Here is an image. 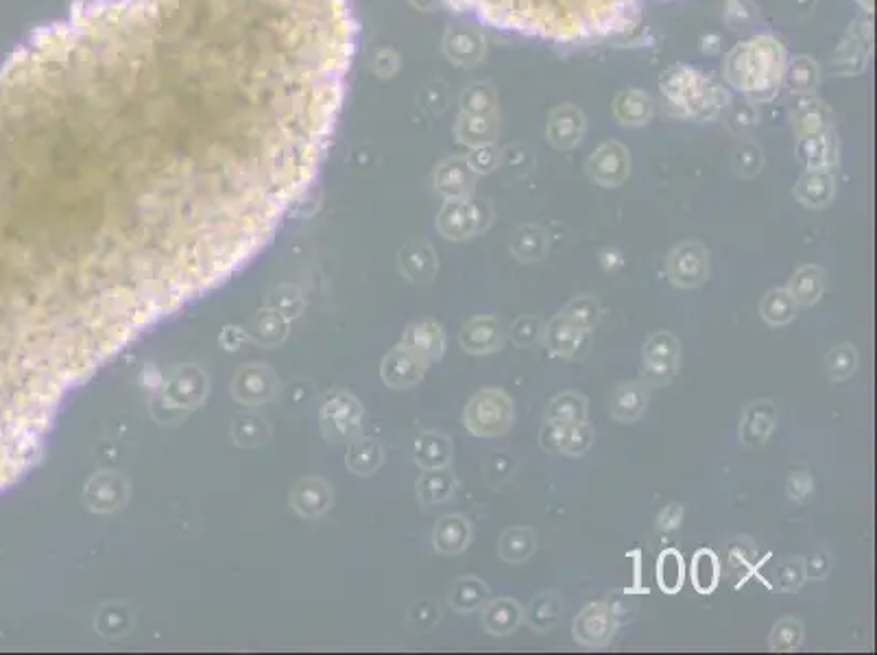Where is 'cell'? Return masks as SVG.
Segmentation results:
<instances>
[{
    "instance_id": "obj_1",
    "label": "cell",
    "mask_w": 877,
    "mask_h": 655,
    "mask_svg": "<svg viewBox=\"0 0 877 655\" xmlns=\"http://www.w3.org/2000/svg\"><path fill=\"white\" fill-rule=\"evenodd\" d=\"M356 35L350 0H90L0 64V313L44 426L271 241Z\"/></svg>"
},
{
    "instance_id": "obj_2",
    "label": "cell",
    "mask_w": 877,
    "mask_h": 655,
    "mask_svg": "<svg viewBox=\"0 0 877 655\" xmlns=\"http://www.w3.org/2000/svg\"><path fill=\"white\" fill-rule=\"evenodd\" d=\"M487 25L550 40L603 35L644 0H450Z\"/></svg>"
},
{
    "instance_id": "obj_3",
    "label": "cell",
    "mask_w": 877,
    "mask_h": 655,
    "mask_svg": "<svg viewBox=\"0 0 877 655\" xmlns=\"http://www.w3.org/2000/svg\"><path fill=\"white\" fill-rule=\"evenodd\" d=\"M782 66V46L773 38H755L738 46L736 53L729 57L727 75L740 90H775Z\"/></svg>"
},
{
    "instance_id": "obj_4",
    "label": "cell",
    "mask_w": 877,
    "mask_h": 655,
    "mask_svg": "<svg viewBox=\"0 0 877 655\" xmlns=\"http://www.w3.org/2000/svg\"><path fill=\"white\" fill-rule=\"evenodd\" d=\"M463 422L467 431H470L474 437L480 439L500 437L511 431V426L515 422L513 400L509 393L502 389L496 387L480 389L470 398V402H467Z\"/></svg>"
},
{
    "instance_id": "obj_5",
    "label": "cell",
    "mask_w": 877,
    "mask_h": 655,
    "mask_svg": "<svg viewBox=\"0 0 877 655\" xmlns=\"http://www.w3.org/2000/svg\"><path fill=\"white\" fill-rule=\"evenodd\" d=\"M681 363V341L668 330L655 332L642 350V383L648 387L668 385Z\"/></svg>"
},
{
    "instance_id": "obj_6",
    "label": "cell",
    "mask_w": 877,
    "mask_h": 655,
    "mask_svg": "<svg viewBox=\"0 0 877 655\" xmlns=\"http://www.w3.org/2000/svg\"><path fill=\"white\" fill-rule=\"evenodd\" d=\"M666 276L677 289L703 287L707 278H710V256H707V249L696 241L677 245L668 254Z\"/></svg>"
},
{
    "instance_id": "obj_7",
    "label": "cell",
    "mask_w": 877,
    "mask_h": 655,
    "mask_svg": "<svg viewBox=\"0 0 877 655\" xmlns=\"http://www.w3.org/2000/svg\"><path fill=\"white\" fill-rule=\"evenodd\" d=\"M491 219H494V212H491V206H487L485 201L456 199L443 208L439 217V230L443 236L452 238V241H463V238L485 232L491 225Z\"/></svg>"
},
{
    "instance_id": "obj_8",
    "label": "cell",
    "mask_w": 877,
    "mask_h": 655,
    "mask_svg": "<svg viewBox=\"0 0 877 655\" xmlns=\"http://www.w3.org/2000/svg\"><path fill=\"white\" fill-rule=\"evenodd\" d=\"M618 631L614 607L607 603H590L574 616L572 636L585 649H605Z\"/></svg>"
},
{
    "instance_id": "obj_9",
    "label": "cell",
    "mask_w": 877,
    "mask_h": 655,
    "mask_svg": "<svg viewBox=\"0 0 877 655\" xmlns=\"http://www.w3.org/2000/svg\"><path fill=\"white\" fill-rule=\"evenodd\" d=\"M360 420H363V407H360L354 396L347 393H334L323 404L321 411V424L323 433L334 442H345L358 433Z\"/></svg>"
},
{
    "instance_id": "obj_10",
    "label": "cell",
    "mask_w": 877,
    "mask_h": 655,
    "mask_svg": "<svg viewBox=\"0 0 877 655\" xmlns=\"http://www.w3.org/2000/svg\"><path fill=\"white\" fill-rule=\"evenodd\" d=\"M428 365L430 363L422 354L406 348V345H398V348H393L387 356H384L380 376L389 387L406 389L417 385L419 380L424 378Z\"/></svg>"
},
{
    "instance_id": "obj_11",
    "label": "cell",
    "mask_w": 877,
    "mask_h": 655,
    "mask_svg": "<svg viewBox=\"0 0 877 655\" xmlns=\"http://www.w3.org/2000/svg\"><path fill=\"white\" fill-rule=\"evenodd\" d=\"M777 426V409L773 400H753L747 404L740 420V442L747 448H760L771 439Z\"/></svg>"
},
{
    "instance_id": "obj_12",
    "label": "cell",
    "mask_w": 877,
    "mask_h": 655,
    "mask_svg": "<svg viewBox=\"0 0 877 655\" xmlns=\"http://www.w3.org/2000/svg\"><path fill=\"white\" fill-rule=\"evenodd\" d=\"M629 153L618 142H607L587 162V173L603 186H620L629 175Z\"/></svg>"
},
{
    "instance_id": "obj_13",
    "label": "cell",
    "mask_w": 877,
    "mask_h": 655,
    "mask_svg": "<svg viewBox=\"0 0 877 655\" xmlns=\"http://www.w3.org/2000/svg\"><path fill=\"white\" fill-rule=\"evenodd\" d=\"M459 341L467 354L483 356L502 348L504 330L494 315H478L463 326Z\"/></svg>"
},
{
    "instance_id": "obj_14",
    "label": "cell",
    "mask_w": 877,
    "mask_h": 655,
    "mask_svg": "<svg viewBox=\"0 0 877 655\" xmlns=\"http://www.w3.org/2000/svg\"><path fill=\"white\" fill-rule=\"evenodd\" d=\"M206 393V376L197 367H184L182 372L168 380L164 387V404L171 409H188L201 402Z\"/></svg>"
},
{
    "instance_id": "obj_15",
    "label": "cell",
    "mask_w": 877,
    "mask_h": 655,
    "mask_svg": "<svg viewBox=\"0 0 877 655\" xmlns=\"http://www.w3.org/2000/svg\"><path fill=\"white\" fill-rule=\"evenodd\" d=\"M648 400H651V387L642 383V380L640 383H622L609 398L611 418L622 424L640 420L642 413L648 409Z\"/></svg>"
},
{
    "instance_id": "obj_16",
    "label": "cell",
    "mask_w": 877,
    "mask_h": 655,
    "mask_svg": "<svg viewBox=\"0 0 877 655\" xmlns=\"http://www.w3.org/2000/svg\"><path fill=\"white\" fill-rule=\"evenodd\" d=\"M522 623H524V607L515 599L500 597L485 603L483 627L487 634L496 638L511 636Z\"/></svg>"
},
{
    "instance_id": "obj_17",
    "label": "cell",
    "mask_w": 877,
    "mask_h": 655,
    "mask_svg": "<svg viewBox=\"0 0 877 655\" xmlns=\"http://www.w3.org/2000/svg\"><path fill=\"white\" fill-rule=\"evenodd\" d=\"M587 332L576 328L572 321H568L561 313L552 317L544 326V345L550 356H559V359H570L581 348L583 337Z\"/></svg>"
},
{
    "instance_id": "obj_18",
    "label": "cell",
    "mask_w": 877,
    "mask_h": 655,
    "mask_svg": "<svg viewBox=\"0 0 877 655\" xmlns=\"http://www.w3.org/2000/svg\"><path fill=\"white\" fill-rule=\"evenodd\" d=\"M472 535L474 531L470 520L459 514H450L437 522L435 533H432V544L443 555H459L470 546Z\"/></svg>"
},
{
    "instance_id": "obj_19",
    "label": "cell",
    "mask_w": 877,
    "mask_h": 655,
    "mask_svg": "<svg viewBox=\"0 0 877 655\" xmlns=\"http://www.w3.org/2000/svg\"><path fill=\"white\" fill-rule=\"evenodd\" d=\"M402 345L415 350L417 354H422L428 363H432L439 361L443 356V350H446V335H443V328L441 324H437V321L424 319L419 321V324L408 326Z\"/></svg>"
},
{
    "instance_id": "obj_20",
    "label": "cell",
    "mask_w": 877,
    "mask_h": 655,
    "mask_svg": "<svg viewBox=\"0 0 877 655\" xmlns=\"http://www.w3.org/2000/svg\"><path fill=\"white\" fill-rule=\"evenodd\" d=\"M275 391V378L264 365H249L240 369L234 380V396L240 402L258 404L269 400Z\"/></svg>"
},
{
    "instance_id": "obj_21",
    "label": "cell",
    "mask_w": 877,
    "mask_h": 655,
    "mask_svg": "<svg viewBox=\"0 0 877 655\" xmlns=\"http://www.w3.org/2000/svg\"><path fill=\"white\" fill-rule=\"evenodd\" d=\"M127 483L116 474H99L94 476L86 487V503L94 511H114L125 503Z\"/></svg>"
},
{
    "instance_id": "obj_22",
    "label": "cell",
    "mask_w": 877,
    "mask_h": 655,
    "mask_svg": "<svg viewBox=\"0 0 877 655\" xmlns=\"http://www.w3.org/2000/svg\"><path fill=\"white\" fill-rule=\"evenodd\" d=\"M400 271L415 284H428L437 273V254L428 243H413L404 247L400 256Z\"/></svg>"
},
{
    "instance_id": "obj_23",
    "label": "cell",
    "mask_w": 877,
    "mask_h": 655,
    "mask_svg": "<svg viewBox=\"0 0 877 655\" xmlns=\"http://www.w3.org/2000/svg\"><path fill=\"white\" fill-rule=\"evenodd\" d=\"M561 610H563V601L559 592L555 590L539 592L533 597L531 605L526 607L524 621L533 631H537V634H548V631L559 625Z\"/></svg>"
},
{
    "instance_id": "obj_24",
    "label": "cell",
    "mask_w": 877,
    "mask_h": 655,
    "mask_svg": "<svg viewBox=\"0 0 877 655\" xmlns=\"http://www.w3.org/2000/svg\"><path fill=\"white\" fill-rule=\"evenodd\" d=\"M795 197L812 210L825 208L834 197V177L827 169H810L795 186Z\"/></svg>"
},
{
    "instance_id": "obj_25",
    "label": "cell",
    "mask_w": 877,
    "mask_h": 655,
    "mask_svg": "<svg viewBox=\"0 0 877 655\" xmlns=\"http://www.w3.org/2000/svg\"><path fill=\"white\" fill-rule=\"evenodd\" d=\"M583 116L579 110L566 105L559 107V110L552 114L550 125H548V138L555 147L559 149H572L574 145H579L581 136H583Z\"/></svg>"
},
{
    "instance_id": "obj_26",
    "label": "cell",
    "mask_w": 877,
    "mask_h": 655,
    "mask_svg": "<svg viewBox=\"0 0 877 655\" xmlns=\"http://www.w3.org/2000/svg\"><path fill=\"white\" fill-rule=\"evenodd\" d=\"M509 249L515 260L533 265V262L544 260L548 254V236L539 225H520L513 232Z\"/></svg>"
},
{
    "instance_id": "obj_27",
    "label": "cell",
    "mask_w": 877,
    "mask_h": 655,
    "mask_svg": "<svg viewBox=\"0 0 877 655\" xmlns=\"http://www.w3.org/2000/svg\"><path fill=\"white\" fill-rule=\"evenodd\" d=\"M452 461V442L443 433H424L415 442V463L424 470L448 468Z\"/></svg>"
},
{
    "instance_id": "obj_28",
    "label": "cell",
    "mask_w": 877,
    "mask_h": 655,
    "mask_svg": "<svg viewBox=\"0 0 877 655\" xmlns=\"http://www.w3.org/2000/svg\"><path fill=\"white\" fill-rule=\"evenodd\" d=\"M790 295L795 297V302L799 304V308H808L814 306L816 302L821 300V295L825 291V269L816 267V265H806L795 271V276L790 278L788 287Z\"/></svg>"
},
{
    "instance_id": "obj_29",
    "label": "cell",
    "mask_w": 877,
    "mask_h": 655,
    "mask_svg": "<svg viewBox=\"0 0 877 655\" xmlns=\"http://www.w3.org/2000/svg\"><path fill=\"white\" fill-rule=\"evenodd\" d=\"M476 184V173L472 169V164H467L465 160H454L443 166L439 177H437V186L446 197L452 199H467L472 195Z\"/></svg>"
},
{
    "instance_id": "obj_30",
    "label": "cell",
    "mask_w": 877,
    "mask_h": 655,
    "mask_svg": "<svg viewBox=\"0 0 877 655\" xmlns=\"http://www.w3.org/2000/svg\"><path fill=\"white\" fill-rule=\"evenodd\" d=\"M456 490V476L450 468L426 470L417 481V498L419 503L430 507L448 500Z\"/></svg>"
},
{
    "instance_id": "obj_31",
    "label": "cell",
    "mask_w": 877,
    "mask_h": 655,
    "mask_svg": "<svg viewBox=\"0 0 877 655\" xmlns=\"http://www.w3.org/2000/svg\"><path fill=\"white\" fill-rule=\"evenodd\" d=\"M489 586L478 577H461L454 581V586L450 590V605L454 607L456 612L461 614H470L476 612L489 601Z\"/></svg>"
},
{
    "instance_id": "obj_32",
    "label": "cell",
    "mask_w": 877,
    "mask_h": 655,
    "mask_svg": "<svg viewBox=\"0 0 877 655\" xmlns=\"http://www.w3.org/2000/svg\"><path fill=\"white\" fill-rule=\"evenodd\" d=\"M535 533L526 527L507 529L498 540V555L507 564H524L535 553Z\"/></svg>"
},
{
    "instance_id": "obj_33",
    "label": "cell",
    "mask_w": 877,
    "mask_h": 655,
    "mask_svg": "<svg viewBox=\"0 0 877 655\" xmlns=\"http://www.w3.org/2000/svg\"><path fill=\"white\" fill-rule=\"evenodd\" d=\"M797 313H799V304L784 287L771 289L760 302V315L768 326H777V328L786 326L797 317Z\"/></svg>"
},
{
    "instance_id": "obj_34",
    "label": "cell",
    "mask_w": 877,
    "mask_h": 655,
    "mask_svg": "<svg viewBox=\"0 0 877 655\" xmlns=\"http://www.w3.org/2000/svg\"><path fill=\"white\" fill-rule=\"evenodd\" d=\"M330 500H332V496H330L328 485L319 479H306L302 483H297L295 490H293L295 509L299 511V514H304L308 518L323 514V511L330 507Z\"/></svg>"
},
{
    "instance_id": "obj_35",
    "label": "cell",
    "mask_w": 877,
    "mask_h": 655,
    "mask_svg": "<svg viewBox=\"0 0 877 655\" xmlns=\"http://www.w3.org/2000/svg\"><path fill=\"white\" fill-rule=\"evenodd\" d=\"M546 420L579 424L587 420V398L583 393L563 391L550 400L546 409Z\"/></svg>"
},
{
    "instance_id": "obj_36",
    "label": "cell",
    "mask_w": 877,
    "mask_h": 655,
    "mask_svg": "<svg viewBox=\"0 0 877 655\" xmlns=\"http://www.w3.org/2000/svg\"><path fill=\"white\" fill-rule=\"evenodd\" d=\"M692 586L699 594H712L720 581V564L712 549L696 551L692 557Z\"/></svg>"
},
{
    "instance_id": "obj_37",
    "label": "cell",
    "mask_w": 877,
    "mask_h": 655,
    "mask_svg": "<svg viewBox=\"0 0 877 655\" xmlns=\"http://www.w3.org/2000/svg\"><path fill=\"white\" fill-rule=\"evenodd\" d=\"M686 581V566L677 549H668L657 559V586L664 594H677Z\"/></svg>"
},
{
    "instance_id": "obj_38",
    "label": "cell",
    "mask_w": 877,
    "mask_h": 655,
    "mask_svg": "<svg viewBox=\"0 0 877 655\" xmlns=\"http://www.w3.org/2000/svg\"><path fill=\"white\" fill-rule=\"evenodd\" d=\"M806 627L799 618H779L768 636V649L775 653H792L803 645Z\"/></svg>"
},
{
    "instance_id": "obj_39",
    "label": "cell",
    "mask_w": 877,
    "mask_h": 655,
    "mask_svg": "<svg viewBox=\"0 0 877 655\" xmlns=\"http://www.w3.org/2000/svg\"><path fill=\"white\" fill-rule=\"evenodd\" d=\"M561 315L566 317L568 321H572V324L576 328H581L583 332H592L600 324L603 308H600L594 295H579L566 304Z\"/></svg>"
},
{
    "instance_id": "obj_40",
    "label": "cell",
    "mask_w": 877,
    "mask_h": 655,
    "mask_svg": "<svg viewBox=\"0 0 877 655\" xmlns=\"http://www.w3.org/2000/svg\"><path fill=\"white\" fill-rule=\"evenodd\" d=\"M858 365H860V354L856 350V345L851 343L834 345L825 356V369L834 383H843V380L854 376Z\"/></svg>"
},
{
    "instance_id": "obj_41",
    "label": "cell",
    "mask_w": 877,
    "mask_h": 655,
    "mask_svg": "<svg viewBox=\"0 0 877 655\" xmlns=\"http://www.w3.org/2000/svg\"><path fill=\"white\" fill-rule=\"evenodd\" d=\"M651 110H653L651 99L638 90L624 92L616 103V116L627 125H642L646 118L651 116Z\"/></svg>"
},
{
    "instance_id": "obj_42",
    "label": "cell",
    "mask_w": 877,
    "mask_h": 655,
    "mask_svg": "<svg viewBox=\"0 0 877 655\" xmlns=\"http://www.w3.org/2000/svg\"><path fill=\"white\" fill-rule=\"evenodd\" d=\"M382 463V450L371 439H358L350 446V455H347V466H350L356 474H371L380 468Z\"/></svg>"
},
{
    "instance_id": "obj_43",
    "label": "cell",
    "mask_w": 877,
    "mask_h": 655,
    "mask_svg": "<svg viewBox=\"0 0 877 655\" xmlns=\"http://www.w3.org/2000/svg\"><path fill=\"white\" fill-rule=\"evenodd\" d=\"M483 468H485L487 483L494 487V490H500V487L515 474L518 461H515V457L509 455L507 450H494V452H489V457L485 459Z\"/></svg>"
},
{
    "instance_id": "obj_44",
    "label": "cell",
    "mask_w": 877,
    "mask_h": 655,
    "mask_svg": "<svg viewBox=\"0 0 877 655\" xmlns=\"http://www.w3.org/2000/svg\"><path fill=\"white\" fill-rule=\"evenodd\" d=\"M544 321L537 315H522L513 321L509 330V339L518 345V348H531V345L539 343L544 337Z\"/></svg>"
},
{
    "instance_id": "obj_45",
    "label": "cell",
    "mask_w": 877,
    "mask_h": 655,
    "mask_svg": "<svg viewBox=\"0 0 877 655\" xmlns=\"http://www.w3.org/2000/svg\"><path fill=\"white\" fill-rule=\"evenodd\" d=\"M570 426L566 422H550L546 420L542 431H539V446H542L550 455H563L568 444V435H570Z\"/></svg>"
},
{
    "instance_id": "obj_46",
    "label": "cell",
    "mask_w": 877,
    "mask_h": 655,
    "mask_svg": "<svg viewBox=\"0 0 877 655\" xmlns=\"http://www.w3.org/2000/svg\"><path fill=\"white\" fill-rule=\"evenodd\" d=\"M775 581L777 588L784 592H797L803 581H806V568H803V559L801 557H792L788 562L777 566L775 573Z\"/></svg>"
},
{
    "instance_id": "obj_47",
    "label": "cell",
    "mask_w": 877,
    "mask_h": 655,
    "mask_svg": "<svg viewBox=\"0 0 877 655\" xmlns=\"http://www.w3.org/2000/svg\"><path fill=\"white\" fill-rule=\"evenodd\" d=\"M269 428L260 418H238L234 424V437L243 446H258L267 442Z\"/></svg>"
},
{
    "instance_id": "obj_48",
    "label": "cell",
    "mask_w": 877,
    "mask_h": 655,
    "mask_svg": "<svg viewBox=\"0 0 877 655\" xmlns=\"http://www.w3.org/2000/svg\"><path fill=\"white\" fill-rule=\"evenodd\" d=\"M129 625L131 618L125 607H116V612H112V607H105V610H101L99 616H96V627H99V631L105 636L125 634Z\"/></svg>"
},
{
    "instance_id": "obj_49",
    "label": "cell",
    "mask_w": 877,
    "mask_h": 655,
    "mask_svg": "<svg viewBox=\"0 0 877 655\" xmlns=\"http://www.w3.org/2000/svg\"><path fill=\"white\" fill-rule=\"evenodd\" d=\"M592 444H594V428L587 422L572 424L563 457H581L592 448Z\"/></svg>"
},
{
    "instance_id": "obj_50",
    "label": "cell",
    "mask_w": 877,
    "mask_h": 655,
    "mask_svg": "<svg viewBox=\"0 0 877 655\" xmlns=\"http://www.w3.org/2000/svg\"><path fill=\"white\" fill-rule=\"evenodd\" d=\"M408 621H411V625L417 631H428L441 621V607H439V603H432V601L417 603V605H413L411 614H408Z\"/></svg>"
},
{
    "instance_id": "obj_51",
    "label": "cell",
    "mask_w": 877,
    "mask_h": 655,
    "mask_svg": "<svg viewBox=\"0 0 877 655\" xmlns=\"http://www.w3.org/2000/svg\"><path fill=\"white\" fill-rule=\"evenodd\" d=\"M731 164H734V169L740 177H753L755 173L760 171V164H762L760 151L755 149L753 145H744L734 153V160H731Z\"/></svg>"
},
{
    "instance_id": "obj_52",
    "label": "cell",
    "mask_w": 877,
    "mask_h": 655,
    "mask_svg": "<svg viewBox=\"0 0 877 655\" xmlns=\"http://www.w3.org/2000/svg\"><path fill=\"white\" fill-rule=\"evenodd\" d=\"M474 101V107H470L474 116H491L494 114V105H496V97L494 90L489 86H476L474 90L467 92L465 99V107Z\"/></svg>"
},
{
    "instance_id": "obj_53",
    "label": "cell",
    "mask_w": 877,
    "mask_h": 655,
    "mask_svg": "<svg viewBox=\"0 0 877 655\" xmlns=\"http://www.w3.org/2000/svg\"><path fill=\"white\" fill-rule=\"evenodd\" d=\"M812 476L808 470H792L786 479V492L788 496L795 500V503H801L812 494Z\"/></svg>"
},
{
    "instance_id": "obj_54",
    "label": "cell",
    "mask_w": 877,
    "mask_h": 655,
    "mask_svg": "<svg viewBox=\"0 0 877 655\" xmlns=\"http://www.w3.org/2000/svg\"><path fill=\"white\" fill-rule=\"evenodd\" d=\"M797 127L803 138L821 136L825 131V116L821 107H806V112H803V118L801 123H797Z\"/></svg>"
},
{
    "instance_id": "obj_55",
    "label": "cell",
    "mask_w": 877,
    "mask_h": 655,
    "mask_svg": "<svg viewBox=\"0 0 877 655\" xmlns=\"http://www.w3.org/2000/svg\"><path fill=\"white\" fill-rule=\"evenodd\" d=\"M803 568H806V579H825L832 570V557L827 551H816L803 559Z\"/></svg>"
},
{
    "instance_id": "obj_56",
    "label": "cell",
    "mask_w": 877,
    "mask_h": 655,
    "mask_svg": "<svg viewBox=\"0 0 877 655\" xmlns=\"http://www.w3.org/2000/svg\"><path fill=\"white\" fill-rule=\"evenodd\" d=\"M470 164H472V169L478 171V173L494 171L496 164H498V151L491 147V145H483L480 149H476Z\"/></svg>"
},
{
    "instance_id": "obj_57",
    "label": "cell",
    "mask_w": 877,
    "mask_h": 655,
    "mask_svg": "<svg viewBox=\"0 0 877 655\" xmlns=\"http://www.w3.org/2000/svg\"><path fill=\"white\" fill-rule=\"evenodd\" d=\"M683 520V505L679 503H670L668 507H664L662 514L657 518V527L662 531H675Z\"/></svg>"
},
{
    "instance_id": "obj_58",
    "label": "cell",
    "mask_w": 877,
    "mask_h": 655,
    "mask_svg": "<svg viewBox=\"0 0 877 655\" xmlns=\"http://www.w3.org/2000/svg\"><path fill=\"white\" fill-rule=\"evenodd\" d=\"M753 557H755L753 544L747 546V544L736 542V544H731V546H729V564H731V568L749 566V564L753 562Z\"/></svg>"
},
{
    "instance_id": "obj_59",
    "label": "cell",
    "mask_w": 877,
    "mask_h": 655,
    "mask_svg": "<svg viewBox=\"0 0 877 655\" xmlns=\"http://www.w3.org/2000/svg\"><path fill=\"white\" fill-rule=\"evenodd\" d=\"M264 326L260 330V339L267 343H275L284 337V321L280 319V315H267L264 317Z\"/></svg>"
}]
</instances>
